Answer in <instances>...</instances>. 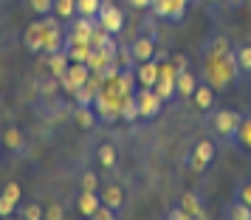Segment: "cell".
Segmentation results:
<instances>
[{
	"label": "cell",
	"instance_id": "obj_1",
	"mask_svg": "<svg viewBox=\"0 0 251 220\" xmlns=\"http://www.w3.org/2000/svg\"><path fill=\"white\" fill-rule=\"evenodd\" d=\"M203 79L212 82L217 91H228L240 79L237 62H234V46L226 37H212L203 46Z\"/></svg>",
	"mask_w": 251,
	"mask_h": 220
},
{
	"label": "cell",
	"instance_id": "obj_2",
	"mask_svg": "<svg viewBox=\"0 0 251 220\" xmlns=\"http://www.w3.org/2000/svg\"><path fill=\"white\" fill-rule=\"evenodd\" d=\"M240 122H243V113L231 110V107H215V110H209V113H206L203 127H206V133H209L217 144L234 147Z\"/></svg>",
	"mask_w": 251,
	"mask_h": 220
},
{
	"label": "cell",
	"instance_id": "obj_3",
	"mask_svg": "<svg viewBox=\"0 0 251 220\" xmlns=\"http://www.w3.org/2000/svg\"><path fill=\"white\" fill-rule=\"evenodd\" d=\"M215 158H217V141L212 136L201 139V141H195L189 147V152H186V170L189 172H206Z\"/></svg>",
	"mask_w": 251,
	"mask_h": 220
},
{
	"label": "cell",
	"instance_id": "obj_4",
	"mask_svg": "<svg viewBox=\"0 0 251 220\" xmlns=\"http://www.w3.org/2000/svg\"><path fill=\"white\" fill-rule=\"evenodd\" d=\"M186 0H152L150 12L158 17L161 23H170V25H181L186 20Z\"/></svg>",
	"mask_w": 251,
	"mask_h": 220
},
{
	"label": "cell",
	"instance_id": "obj_5",
	"mask_svg": "<svg viewBox=\"0 0 251 220\" xmlns=\"http://www.w3.org/2000/svg\"><path fill=\"white\" fill-rule=\"evenodd\" d=\"M125 65H138V62H147L155 59V40L144 34H136V40L125 48Z\"/></svg>",
	"mask_w": 251,
	"mask_h": 220
},
{
	"label": "cell",
	"instance_id": "obj_6",
	"mask_svg": "<svg viewBox=\"0 0 251 220\" xmlns=\"http://www.w3.org/2000/svg\"><path fill=\"white\" fill-rule=\"evenodd\" d=\"M136 99H138V116L147 119V122L158 119L161 110H164V104H167L158 96V91H155V88H141V91L136 93Z\"/></svg>",
	"mask_w": 251,
	"mask_h": 220
},
{
	"label": "cell",
	"instance_id": "obj_7",
	"mask_svg": "<svg viewBox=\"0 0 251 220\" xmlns=\"http://www.w3.org/2000/svg\"><path fill=\"white\" fill-rule=\"evenodd\" d=\"M96 20L102 25L107 34H122V28H125V14L119 6H113L110 0H102V6H99V14H96Z\"/></svg>",
	"mask_w": 251,
	"mask_h": 220
},
{
	"label": "cell",
	"instance_id": "obj_8",
	"mask_svg": "<svg viewBox=\"0 0 251 220\" xmlns=\"http://www.w3.org/2000/svg\"><path fill=\"white\" fill-rule=\"evenodd\" d=\"M189 102L201 110V113H209V110H215L217 107V88L212 85V82H206V79H201L198 82V88H195V93H192V99Z\"/></svg>",
	"mask_w": 251,
	"mask_h": 220
},
{
	"label": "cell",
	"instance_id": "obj_9",
	"mask_svg": "<svg viewBox=\"0 0 251 220\" xmlns=\"http://www.w3.org/2000/svg\"><path fill=\"white\" fill-rule=\"evenodd\" d=\"M99 197H102L104 206L113 209L116 215H119L127 203V195H125V189H122V184H113V181H107V184L99 186Z\"/></svg>",
	"mask_w": 251,
	"mask_h": 220
},
{
	"label": "cell",
	"instance_id": "obj_10",
	"mask_svg": "<svg viewBox=\"0 0 251 220\" xmlns=\"http://www.w3.org/2000/svg\"><path fill=\"white\" fill-rule=\"evenodd\" d=\"M198 82L201 79L195 76L192 71L186 68V65H181V68L175 71V96H178V99H192Z\"/></svg>",
	"mask_w": 251,
	"mask_h": 220
},
{
	"label": "cell",
	"instance_id": "obj_11",
	"mask_svg": "<svg viewBox=\"0 0 251 220\" xmlns=\"http://www.w3.org/2000/svg\"><path fill=\"white\" fill-rule=\"evenodd\" d=\"M161 76V62L158 59H147V62H138L136 65V79L141 88H155V82Z\"/></svg>",
	"mask_w": 251,
	"mask_h": 220
},
{
	"label": "cell",
	"instance_id": "obj_12",
	"mask_svg": "<svg viewBox=\"0 0 251 220\" xmlns=\"http://www.w3.org/2000/svg\"><path fill=\"white\" fill-rule=\"evenodd\" d=\"M23 46L31 51V54H40L46 48V31H43V20H34L23 31Z\"/></svg>",
	"mask_w": 251,
	"mask_h": 220
},
{
	"label": "cell",
	"instance_id": "obj_13",
	"mask_svg": "<svg viewBox=\"0 0 251 220\" xmlns=\"http://www.w3.org/2000/svg\"><path fill=\"white\" fill-rule=\"evenodd\" d=\"M20 184H6V189L0 192V218H9V215H14L17 212V200H20Z\"/></svg>",
	"mask_w": 251,
	"mask_h": 220
},
{
	"label": "cell",
	"instance_id": "obj_14",
	"mask_svg": "<svg viewBox=\"0 0 251 220\" xmlns=\"http://www.w3.org/2000/svg\"><path fill=\"white\" fill-rule=\"evenodd\" d=\"M234 62H237L240 79H251V40H243L234 46Z\"/></svg>",
	"mask_w": 251,
	"mask_h": 220
},
{
	"label": "cell",
	"instance_id": "obj_15",
	"mask_svg": "<svg viewBox=\"0 0 251 220\" xmlns=\"http://www.w3.org/2000/svg\"><path fill=\"white\" fill-rule=\"evenodd\" d=\"M96 161H99L102 170H113L116 164H119V150H116L113 141H102L96 147Z\"/></svg>",
	"mask_w": 251,
	"mask_h": 220
},
{
	"label": "cell",
	"instance_id": "obj_16",
	"mask_svg": "<svg viewBox=\"0 0 251 220\" xmlns=\"http://www.w3.org/2000/svg\"><path fill=\"white\" fill-rule=\"evenodd\" d=\"M74 122H76V127H82V130H93L96 122H99V116H96L93 104H76V107H74Z\"/></svg>",
	"mask_w": 251,
	"mask_h": 220
},
{
	"label": "cell",
	"instance_id": "obj_17",
	"mask_svg": "<svg viewBox=\"0 0 251 220\" xmlns=\"http://www.w3.org/2000/svg\"><path fill=\"white\" fill-rule=\"evenodd\" d=\"M178 206L189 215V218H206V209H203V200L195 195V192H183L178 197Z\"/></svg>",
	"mask_w": 251,
	"mask_h": 220
},
{
	"label": "cell",
	"instance_id": "obj_18",
	"mask_svg": "<svg viewBox=\"0 0 251 220\" xmlns=\"http://www.w3.org/2000/svg\"><path fill=\"white\" fill-rule=\"evenodd\" d=\"M99 206H102V197H99V192H79V197H76V209H79V215L93 218Z\"/></svg>",
	"mask_w": 251,
	"mask_h": 220
},
{
	"label": "cell",
	"instance_id": "obj_19",
	"mask_svg": "<svg viewBox=\"0 0 251 220\" xmlns=\"http://www.w3.org/2000/svg\"><path fill=\"white\" fill-rule=\"evenodd\" d=\"M234 147L240 152L251 155V113H243V122H240V130H237V139H234Z\"/></svg>",
	"mask_w": 251,
	"mask_h": 220
},
{
	"label": "cell",
	"instance_id": "obj_20",
	"mask_svg": "<svg viewBox=\"0 0 251 220\" xmlns=\"http://www.w3.org/2000/svg\"><path fill=\"white\" fill-rule=\"evenodd\" d=\"M119 119H125V122H136L138 116V99H136V93H127L125 99L119 102Z\"/></svg>",
	"mask_w": 251,
	"mask_h": 220
},
{
	"label": "cell",
	"instance_id": "obj_21",
	"mask_svg": "<svg viewBox=\"0 0 251 220\" xmlns=\"http://www.w3.org/2000/svg\"><path fill=\"white\" fill-rule=\"evenodd\" d=\"M3 147H6V150H12V152H23L25 150L23 133H20L17 127H6V130H3Z\"/></svg>",
	"mask_w": 251,
	"mask_h": 220
},
{
	"label": "cell",
	"instance_id": "obj_22",
	"mask_svg": "<svg viewBox=\"0 0 251 220\" xmlns=\"http://www.w3.org/2000/svg\"><path fill=\"white\" fill-rule=\"evenodd\" d=\"M68 65H71L68 51H57V54H48V68H51V73H54V79H57V76H62V73L68 71Z\"/></svg>",
	"mask_w": 251,
	"mask_h": 220
},
{
	"label": "cell",
	"instance_id": "obj_23",
	"mask_svg": "<svg viewBox=\"0 0 251 220\" xmlns=\"http://www.w3.org/2000/svg\"><path fill=\"white\" fill-rule=\"evenodd\" d=\"M223 218H228V220H251V206L240 203V200H231V203L223 209Z\"/></svg>",
	"mask_w": 251,
	"mask_h": 220
},
{
	"label": "cell",
	"instance_id": "obj_24",
	"mask_svg": "<svg viewBox=\"0 0 251 220\" xmlns=\"http://www.w3.org/2000/svg\"><path fill=\"white\" fill-rule=\"evenodd\" d=\"M54 14L59 20H74L76 17V0H54Z\"/></svg>",
	"mask_w": 251,
	"mask_h": 220
},
{
	"label": "cell",
	"instance_id": "obj_25",
	"mask_svg": "<svg viewBox=\"0 0 251 220\" xmlns=\"http://www.w3.org/2000/svg\"><path fill=\"white\" fill-rule=\"evenodd\" d=\"M65 51H68L71 62H88V59H91L93 46H82V43H74V46H65Z\"/></svg>",
	"mask_w": 251,
	"mask_h": 220
},
{
	"label": "cell",
	"instance_id": "obj_26",
	"mask_svg": "<svg viewBox=\"0 0 251 220\" xmlns=\"http://www.w3.org/2000/svg\"><path fill=\"white\" fill-rule=\"evenodd\" d=\"M99 6H102V0H76V14H82V17H96L99 14Z\"/></svg>",
	"mask_w": 251,
	"mask_h": 220
},
{
	"label": "cell",
	"instance_id": "obj_27",
	"mask_svg": "<svg viewBox=\"0 0 251 220\" xmlns=\"http://www.w3.org/2000/svg\"><path fill=\"white\" fill-rule=\"evenodd\" d=\"M17 215L25 220H40V218H46V209L40 206V203H25V206L17 209Z\"/></svg>",
	"mask_w": 251,
	"mask_h": 220
},
{
	"label": "cell",
	"instance_id": "obj_28",
	"mask_svg": "<svg viewBox=\"0 0 251 220\" xmlns=\"http://www.w3.org/2000/svg\"><path fill=\"white\" fill-rule=\"evenodd\" d=\"M28 3V9L40 17H46V14H54V0H25Z\"/></svg>",
	"mask_w": 251,
	"mask_h": 220
},
{
	"label": "cell",
	"instance_id": "obj_29",
	"mask_svg": "<svg viewBox=\"0 0 251 220\" xmlns=\"http://www.w3.org/2000/svg\"><path fill=\"white\" fill-rule=\"evenodd\" d=\"M234 200L251 206V181H240V184L234 186Z\"/></svg>",
	"mask_w": 251,
	"mask_h": 220
},
{
	"label": "cell",
	"instance_id": "obj_30",
	"mask_svg": "<svg viewBox=\"0 0 251 220\" xmlns=\"http://www.w3.org/2000/svg\"><path fill=\"white\" fill-rule=\"evenodd\" d=\"M79 186H82V192H99V178H96V175L93 172H85L82 175V181H79Z\"/></svg>",
	"mask_w": 251,
	"mask_h": 220
},
{
	"label": "cell",
	"instance_id": "obj_31",
	"mask_svg": "<svg viewBox=\"0 0 251 220\" xmlns=\"http://www.w3.org/2000/svg\"><path fill=\"white\" fill-rule=\"evenodd\" d=\"M113 218H116V212L110 206H104V203L96 209V215H93V220H113Z\"/></svg>",
	"mask_w": 251,
	"mask_h": 220
},
{
	"label": "cell",
	"instance_id": "obj_32",
	"mask_svg": "<svg viewBox=\"0 0 251 220\" xmlns=\"http://www.w3.org/2000/svg\"><path fill=\"white\" fill-rule=\"evenodd\" d=\"M167 218H170V220H192V218H189V215H186V212H183L181 206H178V203H175V206H172L170 212H167Z\"/></svg>",
	"mask_w": 251,
	"mask_h": 220
},
{
	"label": "cell",
	"instance_id": "obj_33",
	"mask_svg": "<svg viewBox=\"0 0 251 220\" xmlns=\"http://www.w3.org/2000/svg\"><path fill=\"white\" fill-rule=\"evenodd\" d=\"M62 215H65V212H62V206H57V203L46 209V218H48V220H59Z\"/></svg>",
	"mask_w": 251,
	"mask_h": 220
},
{
	"label": "cell",
	"instance_id": "obj_34",
	"mask_svg": "<svg viewBox=\"0 0 251 220\" xmlns=\"http://www.w3.org/2000/svg\"><path fill=\"white\" fill-rule=\"evenodd\" d=\"M133 9H138V12H150V6H152V0H127Z\"/></svg>",
	"mask_w": 251,
	"mask_h": 220
},
{
	"label": "cell",
	"instance_id": "obj_35",
	"mask_svg": "<svg viewBox=\"0 0 251 220\" xmlns=\"http://www.w3.org/2000/svg\"><path fill=\"white\" fill-rule=\"evenodd\" d=\"M198 3H201L203 9H209V12H212V9H217V6H220V0H198Z\"/></svg>",
	"mask_w": 251,
	"mask_h": 220
},
{
	"label": "cell",
	"instance_id": "obj_36",
	"mask_svg": "<svg viewBox=\"0 0 251 220\" xmlns=\"http://www.w3.org/2000/svg\"><path fill=\"white\" fill-rule=\"evenodd\" d=\"M228 9H240V6H246V0H226Z\"/></svg>",
	"mask_w": 251,
	"mask_h": 220
},
{
	"label": "cell",
	"instance_id": "obj_37",
	"mask_svg": "<svg viewBox=\"0 0 251 220\" xmlns=\"http://www.w3.org/2000/svg\"><path fill=\"white\" fill-rule=\"evenodd\" d=\"M186 3H195V0H186Z\"/></svg>",
	"mask_w": 251,
	"mask_h": 220
},
{
	"label": "cell",
	"instance_id": "obj_38",
	"mask_svg": "<svg viewBox=\"0 0 251 220\" xmlns=\"http://www.w3.org/2000/svg\"><path fill=\"white\" fill-rule=\"evenodd\" d=\"M0 152H3V150H0Z\"/></svg>",
	"mask_w": 251,
	"mask_h": 220
}]
</instances>
